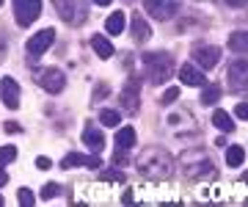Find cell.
<instances>
[{
  "mask_svg": "<svg viewBox=\"0 0 248 207\" xmlns=\"http://www.w3.org/2000/svg\"><path fill=\"white\" fill-rule=\"evenodd\" d=\"M138 169L149 180H166V177H171V171H174V160H171V155L166 149L152 146V149H146L138 158Z\"/></svg>",
  "mask_w": 248,
  "mask_h": 207,
  "instance_id": "cell-1",
  "label": "cell"
},
{
  "mask_svg": "<svg viewBox=\"0 0 248 207\" xmlns=\"http://www.w3.org/2000/svg\"><path fill=\"white\" fill-rule=\"evenodd\" d=\"M143 69H146V78L155 86H163V83L171 80V72H174V61H171L169 53H146L141 58Z\"/></svg>",
  "mask_w": 248,
  "mask_h": 207,
  "instance_id": "cell-2",
  "label": "cell"
},
{
  "mask_svg": "<svg viewBox=\"0 0 248 207\" xmlns=\"http://www.w3.org/2000/svg\"><path fill=\"white\" fill-rule=\"evenodd\" d=\"M53 6L66 25H80L86 19V14H89V3L86 0H53Z\"/></svg>",
  "mask_w": 248,
  "mask_h": 207,
  "instance_id": "cell-3",
  "label": "cell"
},
{
  "mask_svg": "<svg viewBox=\"0 0 248 207\" xmlns=\"http://www.w3.org/2000/svg\"><path fill=\"white\" fill-rule=\"evenodd\" d=\"M36 83H39L47 94H58V91H63V86H66V78H63L61 69L50 66V69H39V72H36Z\"/></svg>",
  "mask_w": 248,
  "mask_h": 207,
  "instance_id": "cell-4",
  "label": "cell"
},
{
  "mask_svg": "<svg viewBox=\"0 0 248 207\" xmlns=\"http://www.w3.org/2000/svg\"><path fill=\"white\" fill-rule=\"evenodd\" d=\"M39 14H42V0H14V17L22 28L36 22Z\"/></svg>",
  "mask_w": 248,
  "mask_h": 207,
  "instance_id": "cell-5",
  "label": "cell"
},
{
  "mask_svg": "<svg viewBox=\"0 0 248 207\" xmlns=\"http://www.w3.org/2000/svg\"><path fill=\"white\" fill-rule=\"evenodd\" d=\"M53 42H55V31L53 28H45V31H39L36 36L28 39V53L33 55V58H39V55H45L47 50H50Z\"/></svg>",
  "mask_w": 248,
  "mask_h": 207,
  "instance_id": "cell-6",
  "label": "cell"
},
{
  "mask_svg": "<svg viewBox=\"0 0 248 207\" xmlns=\"http://www.w3.org/2000/svg\"><path fill=\"white\" fill-rule=\"evenodd\" d=\"M229 86L237 94H248V61H234L229 66Z\"/></svg>",
  "mask_w": 248,
  "mask_h": 207,
  "instance_id": "cell-7",
  "label": "cell"
},
{
  "mask_svg": "<svg viewBox=\"0 0 248 207\" xmlns=\"http://www.w3.org/2000/svg\"><path fill=\"white\" fill-rule=\"evenodd\" d=\"M143 6L155 19H169L177 14V0H143Z\"/></svg>",
  "mask_w": 248,
  "mask_h": 207,
  "instance_id": "cell-8",
  "label": "cell"
},
{
  "mask_svg": "<svg viewBox=\"0 0 248 207\" xmlns=\"http://www.w3.org/2000/svg\"><path fill=\"white\" fill-rule=\"evenodd\" d=\"M78 166H86V169H102V160L97 155H80V152H69L61 160V169H78Z\"/></svg>",
  "mask_w": 248,
  "mask_h": 207,
  "instance_id": "cell-9",
  "label": "cell"
},
{
  "mask_svg": "<svg viewBox=\"0 0 248 207\" xmlns=\"http://www.w3.org/2000/svg\"><path fill=\"white\" fill-rule=\"evenodd\" d=\"M193 61L202 66V69H213L215 64L221 61V50L213 45H207V47H196L193 50Z\"/></svg>",
  "mask_w": 248,
  "mask_h": 207,
  "instance_id": "cell-10",
  "label": "cell"
},
{
  "mask_svg": "<svg viewBox=\"0 0 248 207\" xmlns=\"http://www.w3.org/2000/svg\"><path fill=\"white\" fill-rule=\"evenodd\" d=\"M0 94H3V105H6V108H17L19 105V83L14 80V78H3Z\"/></svg>",
  "mask_w": 248,
  "mask_h": 207,
  "instance_id": "cell-11",
  "label": "cell"
},
{
  "mask_svg": "<svg viewBox=\"0 0 248 207\" xmlns=\"http://www.w3.org/2000/svg\"><path fill=\"white\" fill-rule=\"evenodd\" d=\"M138 91H141V80H135V78L122 89V102L127 105V111H130V113H135V111H138Z\"/></svg>",
  "mask_w": 248,
  "mask_h": 207,
  "instance_id": "cell-12",
  "label": "cell"
},
{
  "mask_svg": "<svg viewBox=\"0 0 248 207\" xmlns=\"http://www.w3.org/2000/svg\"><path fill=\"white\" fill-rule=\"evenodd\" d=\"M187 160V158H185ZM187 177H215V166H213V160H207V158H199L196 163H190L187 160Z\"/></svg>",
  "mask_w": 248,
  "mask_h": 207,
  "instance_id": "cell-13",
  "label": "cell"
},
{
  "mask_svg": "<svg viewBox=\"0 0 248 207\" xmlns=\"http://www.w3.org/2000/svg\"><path fill=\"white\" fill-rule=\"evenodd\" d=\"M130 31H133V39L138 42V45H141V42H146V39L152 36V25L146 22V17H141V14H135V17H133Z\"/></svg>",
  "mask_w": 248,
  "mask_h": 207,
  "instance_id": "cell-14",
  "label": "cell"
},
{
  "mask_svg": "<svg viewBox=\"0 0 248 207\" xmlns=\"http://www.w3.org/2000/svg\"><path fill=\"white\" fill-rule=\"evenodd\" d=\"M179 80L185 86H204V75L196 69L193 64H182L179 66Z\"/></svg>",
  "mask_w": 248,
  "mask_h": 207,
  "instance_id": "cell-15",
  "label": "cell"
},
{
  "mask_svg": "<svg viewBox=\"0 0 248 207\" xmlns=\"http://www.w3.org/2000/svg\"><path fill=\"white\" fill-rule=\"evenodd\" d=\"M83 141H86V146H91L94 152H99L102 146H105V135H102V130H97V127H86L83 130Z\"/></svg>",
  "mask_w": 248,
  "mask_h": 207,
  "instance_id": "cell-16",
  "label": "cell"
},
{
  "mask_svg": "<svg viewBox=\"0 0 248 207\" xmlns=\"http://www.w3.org/2000/svg\"><path fill=\"white\" fill-rule=\"evenodd\" d=\"M116 146L119 149H130V146H135V130L130 125H124L119 133H116Z\"/></svg>",
  "mask_w": 248,
  "mask_h": 207,
  "instance_id": "cell-17",
  "label": "cell"
},
{
  "mask_svg": "<svg viewBox=\"0 0 248 207\" xmlns=\"http://www.w3.org/2000/svg\"><path fill=\"white\" fill-rule=\"evenodd\" d=\"M229 50H234V53H248V31H234L232 33Z\"/></svg>",
  "mask_w": 248,
  "mask_h": 207,
  "instance_id": "cell-18",
  "label": "cell"
},
{
  "mask_svg": "<svg viewBox=\"0 0 248 207\" xmlns=\"http://www.w3.org/2000/svg\"><path fill=\"white\" fill-rule=\"evenodd\" d=\"M91 47H94V53H97L99 58H110V55H113V45H110L105 36H91Z\"/></svg>",
  "mask_w": 248,
  "mask_h": 207,
  "instance_id": "cell-19",
  "label": "cell"
},
{
  "mask_svg": "<svg viewBox=\"0 0 248 207\" xmlns=\"http://www.w3.org/2000/svg\"><path fill=\"white\" fill-rule=\"evenodd\" d=\"M105 31L110 33V36H119L124 31V11H116V14H110L105 22Z\"/></svg>",
  "mask_w": 248,
  "mask_h": 207,
  "instance_id": "cell-20",
  "label": "cell"
},
{
  "mask_svg": "<svg viewBox=\"0 0 248 207\" xmlns=\"http://www.w3.org/2000/svg\"><path fill=\"white\" fill-rule=\"evenodd\" d=\"M213 125L221 130V133H229V130H234V122H232V116L226 113V111H213Z\"/></svg>",
  "mask_w": 248,
  "mask_h": 207,
  "instance_id": "cell-21",
  "label": "cell"
},
{
  "mask_svg": "<svg viewBox=\"0 0 248 207\" xmlns=\"http://www.w3.org/2000/svg\"><path fill=\"white\" fill-rule=\"evenodd\" d=\"M243 160H246V149H243V146H229V149H226V163H229L232 169H237V166H243Z\"/></svg>",
  "mask_w": 248,
  "mask_h": 207,
  "instance_id": "cell-22",
  "label": "cell"
},
{
  "mask_svg": "<svg viewBox=\"0 0 248 207\" xmlns=\"http://www.w3.org/2000/svg\"><path fill=\"white\" fill-rule=\"evenodd\" d=\"M218 99H221V89H218V86H204V91H202L204 105H213V102H218Z\"/></svg>",
  "mask_w": 248,
  "mask_h": 207,
  "instance_id": "cell-23",
  "label": "cell"
},
{
  "mask_svg": "<svg viewBox=\"0 0 248 207\" xmlns=\"http://www.w3.org/2000/svg\"><path fill=\"white\" fill-rule=\"evenodd\" d=\"M99 122H102V125L105 127H119L122 125V119H119V113H116V111H99Z\"/></svg>",
  "mask_w": 248,
  "mask_h": 207,
  "instance_id": "cell-24",
  "label": "cell"
},
{
  "mask_svg": "<svg viewBox=\"0 0 248 207\" xmlns=\"http://www.w3.org/2000/svg\"><path fill=\"white\" fill-rule=\"evenodd\" d=\"M14 158H17V149H14V146H0V169H3L6 163H11Z\"/></svg>",
  "mask_w": 248,
  "mask_h": 207,
  "instance_id": "cell-25",
  "label": "cell"
},
{
  "mask_svg": "<svg viewBox=\"0 0 248 207\" xmlns=\"http://www.w3.org/2000/svg\"><path fill=\"white\" fill-rule=\"evenodd\" d=\"M61 193V188H58V182H47L45 188H42V199H55Z\"/></svg>",
  "mask_w": 248,
  "mask_h": 207,
  "instance_id": "cell-26",
  "label": "cell"
},
{
  "mask_svg": "<svg viewBox=\"0 0 248 207\" xmlns=\"http://www.w3.org/2000/svg\"><path fill=\"white\" fill-rule=\"evenodd\" d=\"M19 205L22 207L33 205V193H31V188H19Z\"/></svg>",
  "mask_w": 248,
  "mask_h": 207,
  "instance_id": "cell-27",
  "label": "cell"
},
{
  "mask_svg": "<svg viewBox=\"0 0 248 207\" xmlns=\"http://www.w3.org/2000/svg\"><path fill=\"white\" fill-rule=\"evenodd\" d=\"M177 97H179V89H177V86H171V89H166V91H163V105H169V102H174Z\"/></svg>",
  "mask_w": 248,
  "mask_h": 207,
  "instance_id": "cell-28",
  "label": "cell"
},
{
  "mask_svg": "<svg viewBox=\"0 0 248 207\" xmlns=\"http://www.w3.org/2000/svg\"><path fill=\"white\" fill-rule=\"evenodd\" d=\"M234 116L243 119V122H248V102H240V105H234Z\"/></svg>",
  "mask_w": 248,
  "mask_h": 207,
  "instance_id": "cell-29",
  "label": "cell"
},
{
  "mask_svg": "<svg viewBox=\"0 0 248 207\" xmlns=\"http://www.w3.org/2000/svg\"><path fill=\"white\" fill-rule=\"evenodd\" d=\"M102 180H108V182H124V174H122V171H105V174H102Z\"/></svg>",
  "mask_w": 248,
  "mask_h": 207,
  "instance_id": "cell-30",
  "label": "cell"
},
{
  "mask_svg": "<svg viewBox=\"0 0 248 207\" xmlns=\"http://www.w3.org/2000/svg\"><path fill=\"white\" fill-rule=\"evenodd\" d=\"M108 91H110V89H108L105 83H102V86H97V89H94V102H99V99H105V97H108Z\"/></svg>",
  "mask_w": 248,
  "mask_h": 207,
  "instance_id": "cell-31",
  "label": "cell"
},
{
  "mask_svg": "<svg viewBox=\"0 0 248 207\" xmlns=\"http://www.w3.org/2000/svg\"><path fill=\"white\" fill-rule=\"evenodd\" d=\"M113 163L116 166H127V149H119V152L113 155Z\"/></svg>",
  "mask_w": 248,
  "mask_h": 207,
  "instance_id": "cell-32",
  "label": "cell"
},
{
  "mask_svg": "<svg viewBox=\"0 0 248 207\" xmlns=\"http://www.w3.org/2000/svg\"><path fill=\"white\" fill-rule=\"evenodd\" d=\"M36 166H39V169H50L53 163H50V158H36Z\"/></svg>",
  "mask_w": 248,
  "mask_h": 207,
  "instance_id": "cell-33",
  "label": "cell"
},
{
  "mask_svg": "<svg viewBox=\"0 0 248 207\" xmlns=\"http://www.w3.org/2000/svg\"><path fill=\"white\" fill-rule=\"evenodd\" d=\"M232 9H240V6H248V0H226Z\"/></svg>",
  "mask_w": 248,
  "mask_h": 207,
  "instance_id": "cell-34",
  "label": "cell"
},
{
  "mask_svg": "<svg viewBox=\"0 0 248 207\" xmlns=\"http://www.w3.org/2000/svg\"><path fill=\"white\" fill-rule=\"evenodd\" d=\"M19 125H14V122H6V133H17Z\"/></svg>",
  "mask_w": 248,
  "mask_h": 207,
  "instance_id": "cell-35",
  "label": "cell"
},
{
  "mask_svg": "<svg viewBox=\"0 0 248 207\" xmlns=\"http://www.w3.org/2000/svg\"><path fill=\"white\" fill-rule=\"evenodd\" d=\"M6 182H9V174H6V171L0 169V185H6Z\"/></svg>",
  "mask_w": 248,
  "mask_h": 207,
  "instance_id": "cell-36",
  "label": "cell"
},
{
  "mask_svg": "<svg viewBox=\"0 0 248 207\" xmlns=\"http://www.w3.org/2000/svg\"><path fill=\"white\" fill-rule=\"evenodd\" d=\"M94 3H97V6H110L113 0H94Z\"/></svg>",
  "mask_w": 248,
  "mask_h": 207,
  "instance_id": "cell-37",
  "label": "cell"
},
{
  "mask_svg": "<svg viewBox=\"0 0 248 207\" xmlns=\"http://www.w3.org/2000/svg\"><path fill=\"white\" fill-rule=\"evenodd\" d=\"M243 182H248V171H246V174H243Z\"/></svg>",
  "mask_w": 248,
  "mask_h": 207,
  "instance_id": "cell-38",
  "label": "cell"
},
{
  "mask_svg": "<svg viewBox=\"0 0 248 207\" xmlns=\"http://www.w3.org/2000/svg\"><path fill=\"white\" fill-rule=\"evenodd\" d=\"M0 6H3V0H0Z\"/></svg>",
  "mask_w": 248,
  "mask_h": 207,
  "instance_id": "cell-39",
  "label": "cell"
}]
</instances>
